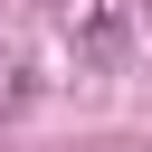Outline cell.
<instances>
[{
    "label": "cell",
    "mask_w": 152,
    "mask_h": 152,
    "mask_svg": "<svg viewBox=\"0 0 152 152\" xmlns=\"http://www.w3.org/2000/svg\"><path fill=\"white\" fill-rule=\"evenodd\" d=\"M114 57H124V10H114V0H95V10H86V28H76V66H86V76H104Z\"/></svg>",
    "instance_id": "6da1fadb"
},
{
    "label": "cell",
    "mask_w": 152,
    "mask_h": 152,
    "mask_svg": "<svg viewBox=\"0 0 152 152\" xmlns=\"http://www.w3.org/2000/svg\"><path fill=\"white\" fill-rule=\"evenodd\" d=\"M19 104H28V76H19V66H0V114H19Z\"/></svg>",
    "instance_id": "7a4b0ae2"
}]
</instances>
